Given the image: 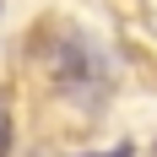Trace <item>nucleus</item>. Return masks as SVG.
I'll list each match as a JSON object with an SVG mask.
<instances>
[{
  "label": "nucleus",
  "mask_w": 157,
  "mask_h": 157,
  "mask_svg": "<svg viewBox=\"0 0 157 157\" xmlns=\"http://www.w3.org/2000/svg\"><path fill=\"white\" fill-rule=\"evenodd\" d=\"M0 157H6V98H0Z\"/></svg>",
  "instance_id": "2"
},
{
  "label": "nucleus",
  "mask_w": 157,
  "mask_h": 157,
  "mask_svg": "<svg viewBox=\"0 0 157 157\" xmlns=\"http://www.w3.org/2000/svg\"><path fill=\"white\" fill-rule=\"evenodd\" d=\"M49 65H54V81H60L71 98H81V103H92V98L103 92V81H109L103 76V60H98L92 44H81V38H65V49Z\"/></svg>",
  "instance_id": "1"
}]
</instances>
